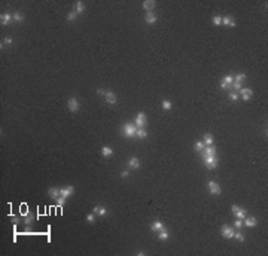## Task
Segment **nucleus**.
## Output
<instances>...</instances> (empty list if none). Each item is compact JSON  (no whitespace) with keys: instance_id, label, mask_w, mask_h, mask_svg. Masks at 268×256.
I'll return each instance as SVG.
<instances>
[{"instance_id":"obj_1","label":"nucleus","mask_w":268,"mask_h":256,"mask_svg":"<svg viewBox=\"0 0 268 256\" xmlns=\"http://www.w3.org/2000/svg\"><path fill=\"white\" fill-rule=\"evenodd\" d=\"M136 131H137V127L134 125V122H127L124 127H122V134L128 137V139H131V137H134L136 136Z\"/></svg>"},{"instance_id":"obj_2","label":"nucleus","mask_w":268,"mask_h":256,"mask_svg":"<svg viewBox=\"0 0 268 256\" xmlns=\"http://www.w3.org/2000/svg\"><path fill=\"white\" fill-rule=\"evenodd\" d=\"M203 159H204L206 167H207L209 170L218 168V157H216V155H214V157H206V155H203Z\"/></svg>"},{"instance_id":"obj_3","label":"nucleus","mask_w":268,"mask_h":256,"mask_svg":"<svg viewBox=\"0 0 268 256\" xmlns=\"http://www.w3.org/2000/svg\"><path fill=\"white\" fill-rule=\"evenodd\" d=\"M146 124H148V118H146V115L143 113V112H139L137 116H136V119H134V125L137 128H144L146 127Z\"/></svg>"},{"instance_id":"obj_4","label":"nucleus","mask_w":268,"mask_h":256,"mask_svg":"<svg viewBox=\"0 0 268 256\" xmlns=\"http://www.w3.org/2000/svg\"><path fill=\"white\" fill-rule=\"evenodd\" d=\"M207 189H209V192H210L212 195H221V192H222L219 183L214 182V180H210V182L207 183Z\"/></svg>"},{"instance_id":"obj_5","label":"nucleus","mask_w":268,"mask_h":256,"mask_svg":"<svg viewBox=\"0 0 268 256\" xmlns=\"http://www.w3.org/2000/svg\"><path fill=\"white\" fill-rule=\"evenodd\" d=\"M234 228L232 227H229V225H222V228H221V234H222V237L224 238H232L234 237Z\"/></svg>"},{"instance_id":"obj_6","label":"nucleus","mask_w":268,"mask_h":256,"mask_svg":"<svg viewBox=\"0 0 268 256\" xmlns=\"http://www.w3.org/2000/svg\"><path fill=\"white\" fill-rule=\"evenodd\" d=\"M67 107H69V110H70L71 113H76L79 110V101L75 97H70V99L67 100Z\"/></svg>"},{"instance_id":"obj_7","label":"nucleus","mask_w":268,"mask_h":256,"mask_svg":"<svg viewBox=\"0 0 268 256\" xmlns=\"http://www.w3.org/2000/svg\"><path fill=\"white\" fill-rule=\"evenodd\" d=\"M231 210H232V213L237 216V219H241V220H243V219L247 216L246 210H244V209H241V207H238V206H235V204L231 207Z\"/></svg>"},{"instance_id":"obj_8","label":"nucleus","mask_w":268,"mask_h":256,"mask_svg":"<svg viewBox=\"0 0 268 256\" xmlns=\"http://www.w3.org/2000/svg\"><path fill=\"white\" fill-rule=\"evenodd\" d=\"M238 94H240V97L243 100H250L252 97H253V91L250 89V88H241L240 91H238Z\"/></svg>"},{"instance_id":"obj_9","label":"nucleus","mask_w":268,"mask_h":256,"mask_svg":"<svg viewBox=\"0 0 268 256\" xmlns=\"http://www.w3.org/2000/svg\"><path fill=\"white\" fill-rule=\"evenodd\" d=\"M128 167L131 168V170H137L139 167H140V159L137 157H131L130 159H128Z\"/></svg>"},{"instance_id":"obj_10","label":"nucleus","mask_w":268,"mask_h":256,"mask_svg":"<svg viewBox=\"0 0 268 256\" xmlns=\"http://www.w3.org/2000/svg\"><path fill=\"white\" fill-rule=\"evenodd\" d=\"M243 225L247 228H255L258 225V219H256V217H247V216H246V217L243 219Z\"/></svg>"},{"instance_id":"obj_11","label":"nucleus","mask_w":268,"mask_h":256,"mask_svg":"<svg viewBox=\"0 0 268 256\" xmlns=\"http://www.w3.org/2000/svg\"><path fill=\"white\" fill-rule=\"evenodd\" d=\"M75 192V188L73 186H64L63 189H60V194H61V197H64V198H67V197H70L71 194Z\"/></svg>"},{"instance_id":"obj_12","label":"nucleus","mask_w":268,"mask_h":256,"mask_svg":"<svg viewBox=\"0 0 268 256\" xmlns=\"http://www.w3.org/2000/svg\"><path fill=\"white\" fill-rule=\"evenodd\" d=\"M203 155H206V157H214L216 155V147L214 146H206L204 149H203Z\"/></svg>"},{"instance_id":"obj_13","label":"nucleus","mask_w":268,"mask_h":256,"mask_svg":"<svg viewBox=\"0 0 268 256\" xmlns=\"http://www.w3.org/2000/svg\"><path fill=\"white\" fill-rule=\"evenodd\" d=\"M12 19H14V15H11V14H2V16H0L2 26H8Z\"/></svg>"},{"instance_id":"obj_14","label":"nucleus","mask_w":268,"mask_h":256,"mask_svg":"<svg viewBox=\"0 0 268 256\" xmlns=\"http://www.w3.org/2000/svg\"><path fill=\"white\" fill-rule=\"evenodd\" d=\"M48 195H49L52 199H58L60 197H61V194H60V189H58V188H49V189H48Z\"/></svg>"},{"instance_id":"obj_15","label":"nucleus","mask_w":268,"mask_h":256,"mask_svg":"<svg viewBox=\"0 0 268 256\" xmlns=\"http://www.w3.org/2000/svg\"><path fill=\"white\" fill-rule=\"evenodd\" d=\"M155 0H144L143 2V8L146 9V12H152V9L155 8Z\"/></svg>"},{"instance_id":"obj_16","label":"nucleus","mask_w":268,"mask_h":256,"mask_svg":"<svg viewBox=\"0 0 268 256\" xmlns=\"http://www.w3.org/2000/svg\"><path fill=\"white\" fill-rule=\"evenodd\" d=\"M144 21H146V24H155L156 22V15L154 12H146L144 15Z\"/></svg>"},{"instance_id":"obj_17","label":"nucleus","mask_w":268,"mask_h":256,"mask_svg":"<svg viewBox=\"0 0 268 256\" xmlns=\"http://www.w3.org/2000/svg\"><path fill=\"white\" fill-rule=\"evenodd\" d=\"M169 238H170V234H169V231H167V228H162L161 231H158V240L165 241V240H169Z\"/></svg>"},{"instance_id":"obj_18","label":"nucleus","mask_w":268,"mask_h":256,"mask_svg":"<svg viewBox=\"0 0 268 256\" xmlns=\"http://www.w3.org/2000/svg\"><path fill=\"white\" fill-rule=\"evenodd\" d=\"M104 99H106V101H107L109 104H115V103H116V95H115V92H112V91H106Z\"/></svg>"},{"instance_id":"obj_19","label":"nucleus","mask_w":268,"mask_h":256,"mask_svg":"<svg viewBox=\"0 0 268 256\" xmlns=\"http://www.w3.org/2000/svg\"><path fill=\"white\" fill-rule=\"evenodd\" d=\"M101 155H103L104 158L112 157V155H113V149L110 147V146H103V147H101Z\"/></svg>"},{"instance_id":"obj_20","label":"nucleus","mask_w":268,"mask_h":256,"mask_svg":"<svg viewBox=\"0 0 268 256\" xmlns=\"http://www.w3.org/2000/svg\"><path fill=\"white\" fill-rule=\"evenodd\" d=\"M92 212L96 214H99V216H106V214H107L106 207H103V206H96V207L92 209Z\"/></svg>"},{"instance_id":"obj_21","label":"nucleus","mask_w":268,"mask_h":256,"mask_svg":"<svg viewBox=\"0 0 268 256\" xmlns=\"http://www.w3.org/2000/svg\"><path fill=\"white\" fill-rule=\"evenodd\" d=\"M222 24L229 26V27H235V19H234L232 16H224V18H222Z\"/></svg>"},{"instance_id":"obj_22","label":"nucleus","mask_w":268,"mask_h":256,"mask_svg":"<svg viewBox=\"0 0 268 256\" xmlns=\"http://www.w3.org/2000/svg\"><path fill=\"white\" fill-rule=\"evenodd\" d=\"M164 227V223L162 222H159V220H155V222H152V225H151V229L154 231V232H158V231H161Z\"/></svg>"},{"instance_id":"obj_23","label":"nucleus","mask_w":268,"mask_h":256,"mask_svg":"<svg viewBox=\"0 0 268 256\" xmlns=\"http://www.w3.org/2000/svg\"><path fill=\"white\" fill-rule=\"evenodd\" d=\"M84 9H85V3H84V2H82V0L76 2V6H75V9H73V11L79 15V14H82V12H84Z\"/></svg>"},{"instance_id":"obj_24","label":"nucleus","mask_w":268,"mask_h":256,"mask_svg":"<svg viewBox=\"0 0 268 256\" xmlns=\"http://www.w3.org/2000/svg\"><path fill=\"white\" fill-rule=\"evenodd\" d=\"M136 137H137V139H146V137H148V131H146L144 128H137Z\"/></svg>"},{"instance_id":"obj_25","label":"nucleus","mask_w":268,"mask_h":256,"mask_svg":"<svg viewBox=\"0 0 268 256\" xmlns=\"http://www.w3.org/2000/svg\"><path fill=\"white\" fill-rule=\"evenodd\" d=\"M203 142H204V144H206V146H212V144H213V136L210 134V133L204 134V140H203Z\"/></svg>"},{"instance_id":"obj_26","label":"nucleus","mask_w":268,"mask_h":256,"mask_svg":"<svg viewBox=\"0 0 268 256\" xmlns=\"http://www.w3.org/2000/svg\"><path fill=\"white\" fill-rule=\"evenodd\" d=\"M161 107H162L164 110H171L173 104H171V101H169V100H162V103H161Z\"/></svg>"},{"instance_id":"obj_27","label":"nucleus","mask_w":268,"mask_h":256,"mask_svg":"<svg viewBox=\"0 0 268 256\" xmlns=\"http://www.w3.org/2000/svg\"><path fill=\"white\" fill-rule=\"evenodd\" d=\"M232 238H235L237 241H240V243H243L244 241V235L241 234V231L240 229H237V232H234V237Z\"/></svg>"},{"instance_id":"obj_28","label":"nucleus","mask_w":268,"mask_h":256,"mask_svg":"<svg viewBox=\"0 0 268 256\" xmlns=\"http://www.w3.org/2000/svg\"><path fill=\"white\" fill-rule=\"evenodd\" d=\"M222 82H224V84H226V85H232V82H234V76H231V74H226V76H224Z\"/></svg>"},{"instance_id":"obj_29","label":"nucleus","mask_w":268,"mask_h":256,"mask_svg":"<svg viewBox=\"0 0 268 256\" xmlns=\"http://www.w3.org/2000/svg\"><path fill=\"white\" fill-rule=\"evenodd\" d=\"M234 81H235V82H244V81H246V74H244V73H238V74H235V76H234Z\"/></svg>"},{"instance_id":"obj_30","label":"nucleus","mask_w":268,"mask_h":256,"mask_svg":"<svg viewBox=\"0 0 268 256\" xmlns=\"http://www.w3.org/2000/svg\"><path fill=\"white\" fill-rule=\"evenodd\" d=\"M206 147V144H204V142L203 140H200V142L195 143V150L197 152H203V149Z\"/></svg>"},{"instance_id":"obj_31","label":"nucleus","mask_w":268,"mask_h":256,"mask_svg":"<svg viewBox=\"0 0 268 256\" xmlns=\"http://www.w3.org/2000/svg\"><path fill=\"white\" fill-rule=\"evenodd\" d=\"M86 222H89V223H94V222H96V213H94V212L86 214Z\"/></svg>"},{"instance_id":"obj_32","label":"nucleus","mask_w":268,"mask_h":256,"mask_svg":"<svg viewBox=\"0 0 268 256\" xmlns=\"http://www.w3.org/2000/svg\"><path fill=\"white\" fill-rule=\"evenodd\" d=\"M213 24H214V26H221V24H222V16L214 15V16H213Z\"/></svg>"},{"instance_id":"obj_33","label":"nucleus","mask_w":268,"mask_h":256,"mask_svg":"<svg viewBox=\"0 0 268 256\" xmlns=\"http://www.w3.org/2000/svg\"><path fill=\"white\" fill-rule=\"evenodd\" d=\"M24 19V15L23 14H19V12H15L14 14V21H16V22H21Z\"/></svg>"},{"instance_id":"obj_34","label":"nucleus","mask_w":268,"mask_h":256,"mask_svg":"<svg viewBox=\"0 0 268 256\" xmlns=\"http://www.w3.org/2000/svg\"><path fill=\"white\" fill-rule=\"evenodd\" d=\"M228 97H229V100L235 101V100L240 99V94H238V92H229V94H228Z\"/></svg>"},{"instance_id":"obj_35","label":"nucleus","mask_w":268,"mask_h":256,"mask_svg":"<svg viewBox=\"0 0 268 256\" xmlns=\"http://www.w3.org/2000/svg\"><path fill=\"white\" fill-rule=\"evenodd\" d=\"M243 227H244V225H243V220H241V219H237V220L234 222V228H235V229H241Z\"/></svg>"},{"instance_id":"obj_36","label":"nucleus","mask_w":268,"mask_h":256,"mask_svg":"<svg viewBox=\"0 0 268 256\" xmlns=\"http://www.w3.org/2000/svg\"><path fill=\"white\" fill-rule=\"evenodd\" d=\"M76 16H78V14H76L75 11H71L70 14L67 15V21H73V19H76Z\"/></svg>"},{"instance_id":"obj_37","label":"nucleus","mask_w":268,"mask_h":256,"mask_svg":"<svg viewBox=\"0 0 268 256\" xmlns=\"http://www.w3.org/2000/svg\"><path fill=\"white\" fill-rule=\"evenodd\" d=\"M232 88H234L235 91H240V89H241V84H240V82H235V81H234V82H232Z\"/></svg>"},{"instance_id":"obj_38","label":"nucleus","mask_w":268,"mask_h":256,"mask_svg":"<svg viewBox=\"0 0 268 256\" xmlns=\"http://www.w3.org/2000/svg\"><path fill=\"white\" fill-rule=\"evenodd\" d=\"M57 202H58V206H60V207H63V206L66 204V198H64V197H60V198L57 199Z\"/></svg>"},{"instance_id":"obj_39","label":"nucleus","mask_w":268,"mask_h":256,"mask_svg":"<svg viewBox=\"0 0 268 256\" xmlns=\"http://www.w3.org/2000/svg\"><path fill=\"white\" fill-rule=\"evenodd\" d=\"M128 176H130V171L128 170H124L122 173H121V177H122V179H127Z\"/></svg>"},{"instance_id":"obj_40","label":"nucleus","mask_w":268,"mask_h":256,"mask_svg":"<svg viewBox=\"0 0 268 256\" xmlns=\"http://www.w3.org/2000/svg\"><path fill=\"white\" fill-rule=\"evenodd\" d=\"M3 43H5V45H11V43H12V37H5Z\"/></svg>"},{"instance_id":"obj_41","label":"nucleus","mask_w":268,"mask_h":256,"mask_svg":"<svg viewBox=\"0 0 268 256\" xmlns=\"http://www.w3.org/2000/svg\"><path fill=\"white\" fill-rule=\"evenodd\" d=\"M97 92H99V95H106V91H104L103 88H99V89H97Z\"/></svg>"},{"instance_id":"obj_42","label":"nucleus","mask_w":268,"mask_h":256,"mask_svg":"<svg viewBox=\"0 0 268 256\" xmlns=\"http://www.w3.org/2000/svg\"><path fill=\"white\" fill-rule=\"evenodd\" d=\"M221 88L225 89V91H228V89H229V85H226V84H224V82H221Z\"/></svg>"}]
</instances>
